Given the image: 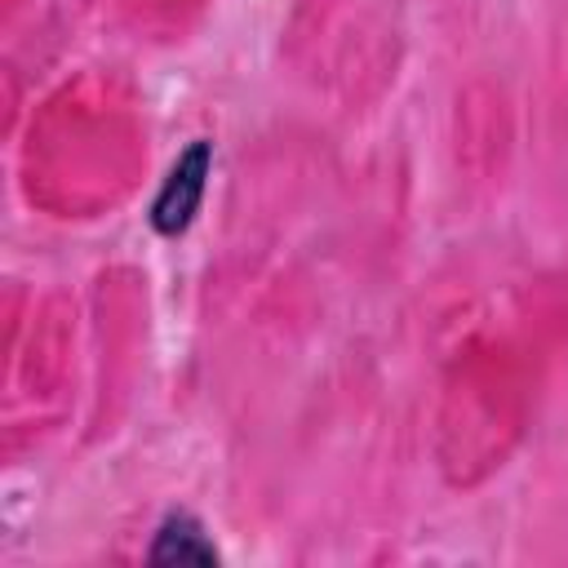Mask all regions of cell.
Listing matches in <instances>:
<instances>
[{
    "label": "cell",
    "mask_w": 568,
    "mask_h": 568,
    "mask_svg": "<svg viewBox=\"0 0 568 568\" xmlns=\"http://www.w3.org/2000/svg\"><path fill=\"white\" fill-rule=\"evenodd\" d=\"M209 169H213V142H204V138H195L173 160V169H169V178L155 191L151 213H146L160 235H182L195 222L200 200H204V186H209Z\"/></svg>",
    "instance_id": "cell-1"
},
{
    "label": "cell",
    "mask_w": 568,
    "mask_h": 568,
    "mask_svg": "<svg viewBox=\"0 0 568 568\" xmlns=\"http://www.w3.org/2000/svg\"><path fill=\"white\" fill-rule=\"evenodd\" d=\"M151 564H217V546L209 541L204 524L191 515V510H173L160 528H155V541L146 550Z\"/></svg>",
    "instance_id": "cell-2"
}]
</instances>
